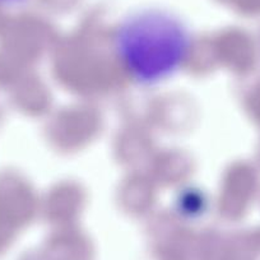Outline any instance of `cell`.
<instances>
[{"mask_svg":"<svg viewBox=\"0 0 260 260\" xmlns=\"http://www.w3.org/2000/svg\"><path fill=\"white\" fill-rule=\"evenodd\" d=\"M122 71L141 87H156L182 71L191 57L194 36L184 19L161 8L132 12L112 34Z\"/></svg>","mask_w":260,"mask_h":260,"instance_id":"cell-1","label":"cell"},{"mask_svg":"<svg viewBox=\"0 0 260 260\" xmlns=\"http://www.w3.org/2000/svg\"><path fill=\"white\" fill-rule=\"evenodd\" d=\"M26 2V0H0V4L3 6H16V4H21Z\"/></svg>","mask_w":260,"mask_h":260,"instance_id":"cell-2","label":"cell"}]
</instances>
